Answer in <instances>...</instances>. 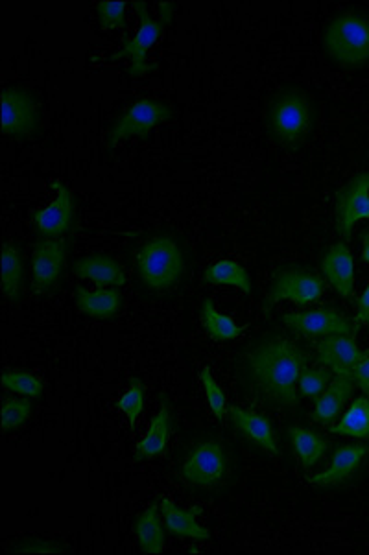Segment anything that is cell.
I'll list each match as a JSON object with an SVG mask.
<instances>
[{
  "label": "cell",
  "instance_id": "6da1fadb",
  "mask_svg": "<svg viewBox=\"0 0 369 555\" xmlns=\"http://www.w3.org/2000/svg\"><path fill=\"white\" fill-rule=\"evenodd\" d=\"M248 360L259 390L268 399L288 406L298 404L296 386L307 369V356L296 343L274 336L257 347Z\"/></svg>",
  "mask_w": 369,
  "mask_h": 555
},
{
  "label": "cell",
  "instance_id": "7a4b0ae2",
  "mask_svg": "<svg viewBox=\"0 0 369 555\" xmlns=\"http://www.w3.org/2000/svg\"><path fill=\"white\" fill-rule=\"evenodd\" d=\"M325 48L333 60L358 67L369 61V19L360 13L340 15L325 34Z\"/></svg>",
  "mask_w": 369,
  "mask_h": 555
},
{
  "label": "cell",
  "instance_id": "3957f363",
  "mask_svg": "<svg viewBox=\"0 0 369 555\" xmlns=\"http://www.w3.org/2000/svg\"><path fill=\"white\" fill-rule=\"evenodd\" d=\"M137 270L143 283L154 290H165L183 272V255L178 244L167 237L152 238L139 253Z\"/></svg>",
  "mask_w": 369,
  "mask_h": 555
},
{
  "label": "cell",
  "instance_id": "277c9868",
  "mask_svg": "<svg viewBox=\"0 0 369 555\" xmlns=\"http://www.w3.org/2000/svg\"><path fill=\"white\" fill-rule=\"evenodd\" d=\"M139 12V30L137 34L133 37H126L124 43H122V50L113 54V60H119V58H124V60L130 61V74L131 76H144L146 72L152 71V67L146 63V58H148V52L152 50L155 45V41L159 39V36L163 34L165 26H167L168 19H170V10L174 8L172 4H165L161 6L163 10V17L161 21H154L150 15H148V10H146V4L144 2H135L133 4Z\"/></svg>",
  "mask_w": 369,
  "mask_h": 555
},
{
  "label": "cell",
  "instance_id": "5b68a950",
  "mask_svg": "<svg viewBox=\"0 0 369 555\" xmlns=\"http://www.w3.org/2000/svg\"><path fill=\"white\" fill-rule=\"evenodd\" d=\"M312 109L309 100L299 93H283L270 109V128L277 141L294 144L310 130Z\"/></svg>",
  "mask_w": 369,
  "mask_h": 555
},
{
  "label": "cell",
  "instance_id": "8992f818",
  "mask_svg": "<svg viewBox=\"0 0 369 555\" xmlns=\"http://www.w3.org/2000/svg\"><path fill=\"white\" fill-rule=\"evenodd\" d=\"M172 117V109L167 104H159L150 98H141L117 120L111 130L109 142L117 144L130 137H146L155 126Z\"/></svg>",
  "mask_w": 369,
  "mask_h": 555
},
{
  "label": "cell",
  "instance_id": "52a82bcc",
  "mask_svg": "<svg viewBox=\"0 0 369 555\" xmlns=\"http://www.w3.org/2000/svg\"><path fill=\"white\" fill-rule=\"evenodd\" d=\"M226 474V456L215 441H205L194 447L189 458L183 463V476L187 482L202 489L215 487Z\"/></svg>",
  "mask_w": 369,
  "mask_h": 555
},
{
  "label": "cell",
  "instance_id": "ba28073f",
  "mask_svg": "<svg viewBox=\"0 0 369 555\" xmlns=\"http://www.w3.org/2000/svg\"><path fill=\"white\" fill-rule=\"evenodd\" d=\"M336 231L351 237L360 220H369V174H360L336 196Z\"/></svg>",
  "mask_w": 369,
  "mask_h": 555
},
{
  "label": "cell",
  "instance_id": "9c48e42d",
  "mask_svg": "<svg viewBox=\"0 0 369 555\" xmlns=\"http://www.w3.org/2000/svg\"><path fill=\"white\" fill-rule=\"evenodd\" d=\"M283 321L292 331L305 336H353L351 319L334 308H316L301 314H285Z\"/></svg>",
  "mask_w": 369,
  "mask_h": 555
},
{
  "label": "cell",
  "instance_id": "30bf717a",
  "mask_svg": "<svg viewBox=\"0 0 369 555\" xmlns=\"http://www.w3.org/2000/svg\"><path fill=\"white\" fill-rule=\"evenodd\" d=\"M323 296V279L314 272L305 270H285L277 273L272 292H270V303L288 299L294 301L301 307H307L316 299Z\"/></svg>",
  "mask_w": 369,
  "mask_h": 555
},
{
  "label": "cell",
  "instance_id": "8fae6325",
  "mask_svg": "<svg viewBox=\"0 0 369 555\" xmlns=\"http://www.w3.org/2000/svg\"><path fill=\"white\" fill-rule=\"evenodd\" d=\"M2 128L12 137H26L36 131V100L23 89L8 87L2 91Z\"/></svg>",
  "mask_w": 369,
  "mask_h": 555
},
{
  "label": "cell",
  "instance_id": "7c38bea8",
  "mask_svg": "<svg viewBox=\"0 0 369 555\" xmlns=\"http://www.w3.org/2000/svg\"><path fill=\"white\" fill-rule=\"evenodd\" d=\"M67 260V242L63 238L45 237L37 242L32 257L34 286L45 292L58 283Z\"/></svg>",
  "mask_w": 369,
  "mask_h": 555
},
{
  "label": "cell",
  "instance_id": "4fadbf2b",
  "mask_svg": "<svg viewBox=\"0 0 369 555\" xmlns=\"http://www.w3.org/2000/svg\"><path fill=\"white\" fill-rule=\"evenodd\" d=\"M362 358V353L353 336H327L318 345V360L323 366L331 367L336 377H351Z\"/></svg>",
  "mask_w": 369,
  "mask_h": 555
},
{
  "label": "cell",
  "instance_id": "5bb4252c",
  "mask_svg": "<svg viewBox=\"0 0 369 555\" xmlns=\"http://www.w3.org/2000/svg\"><path fill=\"white\" fill-rule=\"evenodd\" d=\"M54 189H56V200L52 201L47 209L39 211L34 218L39 233L45 237L63 235L71 227L72 216H74L71 190L60 181H54Z\"/></svg>",
  "mask_w": 369,
  "mask_h": 555
},
{
  "label": "cell",
  "instance_id": "9a60e30c",
  "mask_svg": "<svg viewBox=\"0 0 369 555\" xmlns=\"http://www.w3.org/2000/svg\"><path fill=\"white\" fill-rule=\"evenodd\" d=\"M322 270L327 281L333 284L334 290L340 296H351L355 284V260L344 242L334 244L333 248L327 251L322 262Z\"/></svg>",
  "mask_w": 369,
  "mask_h": 555
},
{
  "label": "cell",
  "instance_id": "2e32d148",
  "mask_svg": "<svg viewBox=\"0 0 369 555\" xmlns=\"http://www.w3.org/2000/svg\"><path fill=\"white\" fill-rule=\"evenodd\" d=\"M368 456L366 445H346L334 452L333 463L325 473L309 476V484L316 487H331V485L346 482L351 474L357 471L362 460Z\"/></svg>",
  "mask_w": 369,
  "mask_h": 555
},
{
  "label": "cell",
  "instance_id": "e0dca14e",
  "mask_svg": "<svg viewBox=\"0 0 369 555\" xmlns=\"http://www.w3.org/2000/svg\"><path fill=\"white\" fill-rule=\"evenodd\" d=\"M229 414H231L235 428L248 437L251 443H255L257 447L277 456V437H275L274 426L266 417L239 408V406H233Z\"/></svg>",
  "mask_w": 369,
  "mask_h": 555
},
{
  "label": "cell",
  "instance_id": "ac0fdd59",
  "mask_svg": "<svg viewBox=\"0 0 369 555\" xmlns=\"http://www.w3.org/2000/svg\"><path fill=\"white\" fill-rule=\"evenodd\" d=\"M74 273L82 279L93 281L100 288H106V286L117 288L126 283V273L122 270V266L108 255H91L78 260L74 264Z\"/></svg>",
  "mask_w": 369,
  "mask_h": 555
},
{
  "label": "cell",
  "instance_id": "d6986e66",
  "mask_svg": "<svg viewBox=\"0 0 369 555\" xmlns=\"http://www.w3.org/2000/svg\"><path fill=\"white\" fill-rule=\"evenodd\" d=\"M74 297L78 308L91 318H113L122 305V296L117 288H98V290L76 288Z\"/></svg>",
  "mask_w": 369,
  "mask_h": 555
},
{
  "label": "cell",
  "instance_id": "ffe728a7",
  "mask_svg": "<svg viewBox=\"0 0 369 555\" xmlns=\"http://www.w3.org/2000/svg\"><path fill=\"white\" fill-rule=\"evenodd\" d=\"M161 511L165 519V530L172 535L191 537V539H209V532L196 522V517L202 513V508L181 509L174 506L172 500L163 498Z\"/></svg>",
  "mask_w": 369,
  "mask_h": 555
},
{
  "label": "cell",
  "instance_id": "44dd1931",
  "mask_svg": "<svg viewBox=\"0 0 369 555\" xmlns=\"http://www.w3.org/2000/svg\"><path fill=\"white\" fill-rule=\"evenodd\" d=\"M355 390V384L351 377H336L333 382L327 386V390L316 399L314 406V419L320 423H331L340 412L344 410L347 399L351 397V393Z\"/></svg>",
  "mask_w": 369,
  "mask_h": 555
},
{
  "label": "cell",
  "instance_id": "7402d4cb",
  "mask_svg": "<svg viewBox=\"0 0 369 555\" xmlns=\"http://www.w3.org/2000/svg\"><path fill=\"white\" fill-rule=\"evenodd\" d=\"M168 436H170V412L168 406L163 402L159 412L154 415L152 423L148 426V432L143 439L137 443V458L139 460H152L167 449Z\"/></svg>",
  "mask_w": 369,
  "mask_h": 555
},
{
  "label": "cell",
  "instance_id": "603a6c76",
  "mask_svg": "<svg viewBox=\"0 0 369 555\" xmlns=\"http://www.w3.org/2000/svg\"><path fill=\"white\" fill-rule=\"evenodd\" d=\"M135 535L144 554H161L165 548V530L159 519V508L154 502L135 520Z\"/></svg>",
  "mask_w": 369,
  "mask_h": 555
},
{
  "label": "cell",
  "instance_id": "cb8c5ba5",
  "mask_svg": "<svg viewBox=\"0 0 369 555\" xmlns=\"http://www.w3.org/2000/svg\"><path fill=\"white\" fill-rule=\"evenodd\" d=\"M288 437H290L292 449L298 454L303 469L314 467L318 461L322 460L323 454L329 449V443L323 437L310 432L307 428L292 426L288 430Z\"/></svg>",
  "mask_w": 369,
  "mask_h": 555
},
{
  "label": "cell",
  "instance_id": "d4e9b609",
  "mask_svg": "<svg viewBox=\"0 0 369 555\" xmlns=\"http://www.w3.org/2000/svg\"><path fill=\"white\" fill-rule=\"evenodd\" d=\"M333 434L340 436L357 437V439H368L369 437V401L366 397H358L349 406L344 417L331 426Z\"/></svg>",
  "mask_w": 369,
  "mask_h": 555
},
{
  "label": "cell",
  "instance_id": "484cf974",
  "mask_svg": "<svg viewBox=\"0 0 369 555\" xmlns=\"http://www.w3.org/2000/svg\"><path fill=\"white\" fill-rule=\"evenodd\" d=\"M203 283L229 284L237 286L244 294H251V279L248 272L235 260H218L203 272Z\"/></svg>",
  "mask_w": 369,
  "mask_h": 555
},
{
  "label": "cell",
  "instance_id": "4316f807",
  "mask_svg": "<svg viewBox=\"0 0 369 555\" xmlns=\"http://www.w3.org/2000/svg\"><path fill=\"white\" fill-rule=\"evenodd\" d=\"M2 288L10 301H17L23 288V257L21 249L6 244L2 251Z\"/></svg>",
  "mask_w": 369,
  "mask_h": 555
},
{
  "label": "cell",
  "instance_id": "83f0119b",
  "mask_svg": "<svg viewBox=\"0 0 369 555\" xmlns=\"http://www.w3.org/2000/svg\"><path fill=\"white\" fill-rule=\"evenodd\" d=\"M200 321H202L205 331L209 332L215 340L220 342H229L235 340L242 334V327L235 323V319L229 318L226 314H220L215 308V303L211 299H207L202 305L200 312Z\"/></svg>",
  "mask_w": 369,
  "mask_h": 555
},
{
  "label": "cell",
  "instance_id": "f1b7e54d",
  "mask_svg": "<svg viewBox=\"0 0 369 555\" xmlns=\"http://www.w3.org/2000/svg\"><path fill=\"white\" fill-rule=\"evenodd\" d=\"M2 386L13 393H21L28 395L32 399H36L43 391V384L39 378L26 373V371H6L2 375Z\"/></svg>",
  "mask_w": 369,
  "mask_h": 555
},
{
  "label": "cell",
  "instance_id": "f546056e",
  "mask_svg": "<svg viewBox=\"0 0 369 555\" xmlns=\"http://www.w3.org/2000/svg\"><path fill=\"white\" fill-rule=\"evenodd\" d=\"M333 382V371L329 369H305L299 377V391L307 399H318Z\"/></svg>",
  "mask_w": 369,
  "mask_h": 555
},
{
  "label": "cell",
  "instance_id": "4dcf8cb0",
  "mask_svg": "<svg viewBox=\"0 0 369 555\" xmlns=\"http://www.w3.org/2000/svg\"><path fill=\"white\" fill-rule=\"evenodd\" d=\"M117 406H119L120 412L128 417L131 428L137 425V419L143 412L144 406V391L141 380H137V378L131 380L130 388L122 395V399H120Z\"/></svg>",
  "mask_w": 369,
  "mask_h": 555
},
{
  "label": "cell",
  "instance_id": "1f68e13d",
  "mask_svg": "<svg viewBox=\"0 0 369 555\" xmlns=\"http://www.w3.org/2000/svg\"><path fill=\"white\" fill-rule=\"evenodd\" d=\"M32 414V404L26 399H8L2 406V426L4 432L15 430L26 423V419Z\"/></svg>",
  "mask_w": 369,
  "mask_h": 555
},
{
  "label": "cell",
  "instance_id": "d6a6232c",
  "mask_svg": "<svg viewBox=\"0 0 369 555\" xmlns=\"http://www.w3.org/2000/svg\"><path fill=\"white\" fill-rule=\"evenodd\" d=\"M200 380H202L203 390H205V397H207V404H209L211 412L218 419H222L226 415V393L216 384L209 367H203Z\"/></svg>",
  "mask_w": 369,
  "mask_h": 555
},
{
  "label": "cell",
  "instance_id": "836d02e7",
  "mask_svg": "<svg viewBox=\"0 0 369 555\" xmlns=\"http://www.w3.org/2000/svg\"><path fill=\"white\" fill-rule=\"evenodd\" d=\"M96 12H98V19L104 30L124 28L126 2H98Z\"/></svg>",
  "mask_w": 369,
  "mask_h": 555
},
{
  "label": "cell",
  "instance_id": "e575fe53",
  "mask_svg": "<svg viewBox=\"0 0 369 555\" xmlns=\"http://www.w3.org/2000/svg\"><path fill=\"white\" fill-rule=\"evenodd\" d=\"M353 378H355L358 388L369 397V349L362 353V358H360L358 366L355 367Z\"/></svg>",
  "mask_w": 369,
  "mask_h": 555
},
{
  "label": "cell",
  "instance_id": "d590c367",
  "mask_svg": "<svg viewBox=\"0 0 369 555\" xmlns=\"http://www.w3.org/2000/svg\"><path fill=\"white\" fill-rule=\"evenodd\" d=\"M357 321L362 325H369V286L358 299Z\"/></svg>",
  "mask_w": 369,
  "mask_h": 555
},
{
  "label": "cell",
  "instance_id": "8d00e7d4",
  "mask_svg": "<svg viewBox=\"0 0 369 555\" xmlns=\"http://www.w3.org/2000/svg\"><path fill=\"white\" fill-rule=\"evenodd\" d=\"M362 257L369 262V231H366L362 237Z\"/></svg>",
  "mask_w": 369,
  "mask_h": 555
}]
</instances>
